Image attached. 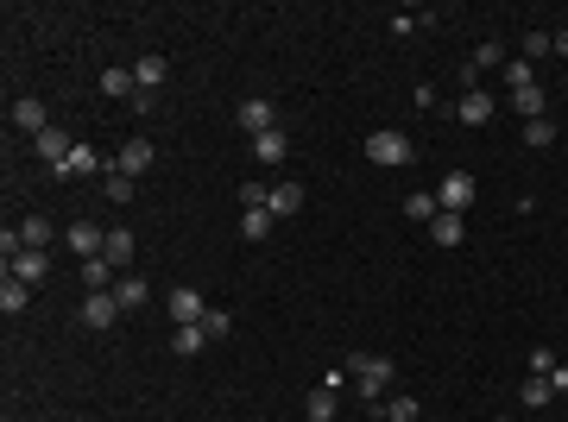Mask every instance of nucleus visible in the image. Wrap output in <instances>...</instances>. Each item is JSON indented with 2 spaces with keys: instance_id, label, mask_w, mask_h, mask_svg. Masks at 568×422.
<instances>
[{
  "instance_id": "a19ab883",
  "label": "nucleus",
  "mask_w": 568,
  "mask_h": 422,
  "mask_svg": "<svg viewBox=\"0 0 568 422\" xmlns=\"http://www.w3.org/2000/svg\"><path fill=\"white\" fill-rule=\"evenodd\" d=\"M499 422H512V417H499Z\"/></svg>"
},
{
  "instance_id": "f8f14e48",
  "label": "nucleus",
  "mask_w": 568,
  "mask_h": 422,
  "mask_svg": "<svg viewBox=\"0 0 568 422\" xmlns=\"http://www.w3.org/2000/svg\"><path fill=\"white\" fill-rule=\"evenodd\" d=\"M429 240H436V246H461V240H467V215H448V208H442V215L429 221Z\"/></svg>"
},
{
  "instance_id": "c85d7f7f",
  "label": "nucleus",
  "mask_w": 568,
  "mask_h": 422,
  "mask_svg": "<svg viewBox=\"0 0 568 422\" xmlns=\"http://www.w3.org/2000/svg\"><path fill=\"white\" fill-rule=\"evenodd\" d=\"M303 208V183H279L272 189V215H297Z\"/></svg>"
},
{
  "instance_id": "a878e982",
  "label": "nucleus",
  "mask_w": 568,
  "mask_h": 422,
  "mask_svg": "<svg viewBox=\"0 0 568 422\" xmlns=\"http://www.w3.org/2000/svg\"><path fill=\"white\" fill-rule=\"evenodd\" d=\"M114 296H121V309H145V296H152V283H145V278H133V272H127V278L114 283Z\"/></svg>"
},
{
  "instance_id": "6e6552de",
  "label": "nucleus",
  "mask_w": 568,
  "mask_h": 422,
  "mask_svg": "<svg viewBox=\"0 0 568 422\" xmlns=\"http://www.w3.org/2000/svg\"><path fill=\"white\" fill-rule=\"evenodd\" d=\"M32 151H38V164H57V170H64V164H70V151H76V145L64 139V133H57V127H44V133H38V139H32Z\"/></svg>"
},
{
  "instance_id": "aec40b11",
  "label": "nucleus",
  "mask_w": 568,
  "mask_h": 422,
  "mask_svg": "<svg viewBox=\"0 0 568 422\" xmlns=\"http://www.w3.org/2000/svg\"><path fill=\"white\" fill-rule=\"evenodd\" d=\"M133 82H140L145 95H158V89H164V57H158V51H152V57H140V63H133Z\"/></svg>"
},
{
  "instance_id": "7c9ffc66",
  "label": "nucleus",
  "mask_w": 568,
  "mask_h": 422,
  "mask_svg": "<svg viewBox=\"0 0 568 422\" xmlns=\"http://www.w3.org/2000/svg\"><path fill=\"white\" fill-rule=\"evenodd\" d=\"M89 170H102V158H95L89 145H76V151H70V164H64L57 177H89Z\"/></svg>"
},
{
  "instance_id": "ddd939ff",
  "label": "nucleus",
  "mask_w": 568,
  "mask_h": 422,
  "mask_svg": "<svg viewBox=\"0 0 568 422\" xmlns=\"http://www.w3.org/2000/svg\"><path fill=\"white\" fill-rule=\"evenodd\" d=\"M102 259H108L114 272H127V265H133V234H127V227H108V240H102Z\"/></svg>"
},
{
  "instance_id": "423d86ee",
  "label": "nucleus",
  "mask_w": 568,
  "mask_h": 422,
  "mask_svg": "<svg viewBox=\"0 0 568 422\" xmlns=\"http://www.w3.org/2000/svg\"><path fill=\"white\" fill-rule=\"evenodd\" d=\"M234 120H240V127H247V133H253V139H260V133H272V127H279V114H272V101H260V95H247V101H240V108H234Z\"/></svg>"
},
{
  "instance_id": "9d476101",
  "label": "nucleus",
  "mask_w": 568,
  "mask_h": 422,
  "mask_svg": "<svg viewBox=\"0 0 568 422\" xmlns=\"http://www.w3.org/2000/svg\"><path fill=\"white\" fill-rule=\"evenodd\" d=\"M13 127L38 139V133L51 127V114H44V101H32V95H19V101H13Z\"/></svg>"
},
{
  "instance_id": "b1692460",
  "label": "nucleus",
  "mask_w": 568,
  "mask_h": 422,
  "mask_svg": "<svg viewBox=\"0 0 568 422\" xmlns=\"http://www.w3.org/2000/svg\"><path fill=\"white\" fill-rule=\"evenodd\" d=\"M480 70H505V44H499V38H480V44H474V76H480Z\"/></svg>"
},
{
  "instance_id": "39448f33",
  "label": "nucleus",
  "mask_w": 568,
  "mask_h": 422,
  "mask_svg": "<svg viewBox=\"0 0 568 422\" xmlns=\"http://www.w3.org/2000/svg\"><path fill=\"white\" fill-rule=\"evenodd\" d=\"M164 315L183 328V321H202V315H209V302H202V290H190V283H183V290H171V296H164Z\"/></svg>"
},
{
  "instance_id": "72a5a7b5",
  "label": "nucleus",
  "mask_w": 568,
  "mask_h": 422,
  "mask_svg": "<svg viewBox=\"0 0 568 422\" xmlns=\"http://www.w3.org/2000/svg\"><path fill=\"white\" fill-rule=\"evenodd\" d=\"M518 398H524V410H544L556 391H550V379H524V391H518Z\"/></svg>"
},
{
  "instance_id": "20e7f679",
  "label": "nucleus",
  "mask_w": 568,
  "mask_h": 422,
  "mask_svg": "<svg viewBox=\"0 0 568 422\" xmlns=\"http://www.w3.org/2000/svg\"><path fill=\"white\" fill-rule=\"evenodd\" d=\"M114 315H121V296L114 290H89L83 296V328H114Z\"/></svg>"
},
{
  "instance_id": "393cba45",
  "label": "nucleus",
  "mask_w": 568,
  "mask_h": 422,
  "mask_svg": "<svg viewBox=\"0 0 568 422\" xmlns=\"http://www.w3.org/2000/svg\"><path fill=\"white\" fill-rule=\"evenodd\" d=\"M272 221H279L272 208H240V234H247V240H266V234H272Z\"/></svg>"
},
{
  "instance_id": "cd10ccee",
  "label": "nucleus",
  "mask_w": 568,
  "mask_h": 422,
  "mask_svg": "<svg viewBox=\"0 0 568 422\" xmlns=\"http://www.w3.org/2000/svg\"><path fill=\"white\" fill-rule=\"evenodd\" d=\"M524 145L531 151H550L556 145V120H524Z\"/></svg>"
},
{
  "instance_id": "0eeeda50",
  "label": "nucleus",
  "mask_w": 568,
  "mask_h": 422,
  "mask_svg": "<svg viewBox=\"0 0 568 422\" xmlns=\"http://www.w3.org/2000/svg\"><path fill=\"white\" fill-rule=\"evenodd\" d=\"M108 170H121V177H133V183H140L145 170H152V139H127V145H121V158H114Z\"/></svg>"
},
{
  "instance_id": "f3484780",
  "label": "nucleus",
  "mask_w": 568,
  "mask_h": 422,
  "mask_svg": "<svg viewBox=\"0 0 568 422\" xmlns=\"http://www.w3.org/2000/svg\"><path fill=\"white\" fill-rule=\"evenodd\" d=\"M102 240H108V227H95V221H76V227H70V246H76L83 259H95V253H102Z\"/></svg>"
},
{
  "instance_id": "f257e3e1",
  "label": "nucleus",
  "mask_w": 568,
  "mask_h": 422,
  "mask_svg": "<svg viewBox=\"0 0 568 422\" xmlns=\"http://www.w3.org/2000/svg\"><path fill=\"white\" fill-rule=\"evenodd\" d=\"M392 372H398V366H392L386 353H354V360H348V379H354V391H360V404H367V410L386 398Z\"/></svg>"
},
{
  "instance_id": "bb28decb",
  "label": "nucleus",
  "mask_w": 568,
  "mask_h": 422,
  "mask_svg": "<svg viewBox=\"0 0 568 422\" xmlns=\"http://www.w3.org/2000/svg\"><path fill=\"white\" fill-rule=\"evenodd\" d=\"M499 76H505V89H531V82H537V63H524V57H505V70H499Z\"/></svg>"
},
{
  "instance_id": "dca6fc26",
  "label": "nucleus",
  "mask_w": 568,
  "mask_h": 422,
  "mask_svg": "<svg viewBox=\"0 0 568 422\" xmlns=\"http://www.w3.org/2000/svg\"><path fill=\"white\" fill-rule=\"evenodd\" d=\"M102 95H108V101H133V95H140L133 70H102Z\"/></svg>"
},
{
  "instance_id": "c756f323",
  "label": "nucleus",
  "mask_w": 568,
  "mask_h": 422,
  "mask_svg": "<svg viewBox=\"0 0 568 422\" xmlns=\"http://www.w3.org/2000/svg\"><path fill=\"white\" fill-rule=\"evenodd\" d=\"M405 215H411V221H436V215H442V202H436L429 189H417V196H405Z\"/></svg>"
},
{
  "instance_id": "2eb2a0df",
  "label": "nucleus",
  "mask_w": 568,
  "mask_h": 422,
  "mask_svg": "<svg viewBox=\"0 0 568 422\" xmlns=\"http://www.w3.org/2000/svg\"><path fill=\"white\" fill-rule=\"evenodd\" d=\"M121 278H127V272H114L102 253H95V259H83V283H89V290H114Z\"/></svg>"
},
{
  "instance_id": "a211bd4d",
  "label": "nucleus",
  "mask_w": 568,
  "mask_h": 422,
  "mask_svg": "<svg viewBox=\"0 0 568 422\" xmlns=\"http://www.w3.org/2000/svg\"><path fill=\"white\" fill-rule=\"evenodd\" d=\"M171 347H177V353H183V360H196V353H202V347H209V328H202V321H183V328H177V334H171Z\"/></svg>"
},
{
  "instance_id": "4c0bfd02",
  "label": "nucleus",
  "mask_w": 568,
  "mask_h": 422,
  "mask_svg": "<svg viewBox=\"0 0 568 422\" xmlns=\"http://www.w3.org/2000/svg\"><path fill=\"white\" fill-rule=\"evenodd\" d=\"M429 19H436V13H392V32L405 38V32H417V25H429Z\"/></svg>"
},
{
  "instance_id": "9b49d317",
  "label": "nucleus",
  "mask_w": 568,
  "mask_h": 422,
  "mask_svg": "<svg viewBox=\"0 0 568 422\" xmlns=\"http://www.w3.org/2000/svg\"><path fill=\"white\" fill-rule=\"evenodd\" d=\"M6 272H13V278H19V283H44V278H51V259H44V253H32V246H25V253H19V259H6Z\"/></svg>"
},
{
  "instance_id": "6ab92c4d",
  "label": "nucleus",
  "mask_w": 568,
  "mask_h": 422,
  "mask_svg": "<svg viewBox=\"0 0 568 422\" xmlns=\"http://www.w3.org/2000/svg\"><path fill=\"white\" fill-rule=\"evenodd\" d=\"M25 302H32V283H19L6 272V278H0V309H6V315H25Z\"/></svg>"
},
{
  "instance_id": "4468645a",
  "label": "nucleus",
  "mask_w": 568,
  "mask_h": 422,
  "mask_svg": "<svg viewBox=\"0 0 568 422\" xmlns=\"http://www.w3.org/2000/svg\"><path fill=\"white\" fill-rule=\"evenodd\" d=\"M253 158H260L266 170H272V164H284V158H290V139H284V127H272V133H260V139H253Z\"/></svg>"
},
{
  "instance_id": "4be33fe9",
  "label": "nucleus",
  "mask_w": 568,
  "mask_h": 422,
  "mask_svg": "<svg viewBox=\"0 0 568 422\" xmlns=\"http://www.w3.org/2000/svg\"><path fill=\"white\" fill-rule=\"evenodd\" d=\"M51 234H57V227H51L44 215H25V221H19V240H25L32 253H44V246H51Z\"/></svg>"
},
{
  "instance_id": "c9c22d12",
  "label": "nucleus",
  "mask_w": 568,
  "mask_h": 422,
  "mask_svg": "<svg viewBox=\"0 0 568 422\" xmlns=\"http://www.w3.org/2000/svg\"><path fill=\"white\" fill-rule=\"evenodd\" d=\"M108 202L121 208V202H133V177H121V170H108Z\"/></svg>"
},
{
  "instance_id": "1a4fd4ad",
  "label": "nucleus",
  "mask_w": 568,
  "mask_h": 422,
  "mask_svg": "<svg viewBox=\"0 0 568 422\" xmlns=\"http://www.w3.org/2000/svg\"><path fill=\"white\" fill-rule=\"evenodd\" d=\"M455 114H461L467 127H486V120H493V95H486V89H461Z\"/></svg>"
},
{
  "instance_id": "2f4dec72",
  "label": "nucleus",
  "mask_w": 568,
  "mask_h": 422,
  "mask_svg": "<svg viewBox=\"0 0 568 422\" xmlns=\"http://www.w3.org/2000/svg\"><path fill=\"white\" fill-rule=\"evenodd\" d=\"M379 417H386V422H417V398H386Z\"/></svg>"
},
{
  "instance_id": "412c9836",
  "label": "nucleus",
  "mask_w": 568,
  "mask_h": 422,
  "mask_svg": "<svg viewBox=\"0 0 568 422\" xmlns=\"http://www.w3.org/2000/svg\"><path fill=\"white\" fill-rule=\"evenodd\" d=\"M512 114L518 120H544V89L531 82V89H512Z\"/></svg>"
},
{
  "instance_id": "58836bf2",
  "label": "nucleus",
  "mask_w": 568,
  "mask_h": 422,
  "mask_svg": "<svg viewBox=\"0 0 568 422\" xmlns=\"http://www.w3.org/2000/svg\"><path fill=\"white\" fill-rule=\"evenodd\" d=\"M550 391H568V366L556 360V372H550Z\"/></svg>"
},
{
  "instance_id": "473e14b6",
  "label": "nucleus",
  "mask_w": 568,
  "mask_h": 422,
  "mask_svg": "<svg viewBox=\"0 0 568 422\" xmlns=\"http://www.w3.org/2000/svg\"><path fill=\"white\" fill-rule=\"evenodd\" d=\"M550 51H556V32H524V63L550 57Z\"/></svg>"
},
{
  "instance_id": "7ed1b4c3",
  "label": "nucleus",
  "mask_w": 568,
  "mask_h": 422,
  "mask_svg": "<svg viewBox=\"0 0 568 422\" xmlns=\"http://www.w3.org/2000/svg\"><path fill=\"white\" fill-rule=\"evenodd\" d=\"M436 202H442L448 215H467V208H474V177H467V170H448L442 189H436Z\"/></svg>"
},
{
  "instance_id": "e433bc0d",
  "label": "nucleus",
  "mask_w": 568,
  "mask_h": 422,
  "mask_svg": "<svg viewBox=\"0 0 568 422\" xmlns=\"http://www.w3.org/2000/svg\"><path fill=\"white\" fill-rule=\"evenodd\" d=\"M524 366H531V379H550V372H556V353H550V347H531Z\"/></svg>"
},
{
  "instance_id": "f03ea898",
  "label": "nucleus",
  "mask_w": 568,
  "mask_h": 422,
  "mask_svg": "<svg viewBox=\"0 0 568 422\" xmlns=\"http://www.w3.org/2000/svg\"><path fill=\"white\" fill-rule=\"evenodd\" d=\"M417 158V145L405 139L398 127H379V133H367V164H386V170H398V164H411Z\"/></svg>"
},
{
  "instance_id": "f704fd0d",
  "label": "nucleus",
  "mask_w": 568,
  "mask_h": 422,
  "mask_svg": "<svg viewBox=\"0 0 568 422\" xmlns=\"http://www.w3.org/2000/svg\"><path fill=\"white\" fill-rule=\"evenodd\" d=\"M202 328H209V340H228V334H234V315H228V309H209Z\"/></svg>"
},
{
  "instance_id": "5701e85b",
  "label": "nucleus",
  "mask_w": 568,
  "mask_h": 422,
  "mask_svg": "<svg viewBox=\"0 0 568 422\" xmlns=\"http://www.w3.org/2000/svg\"><path fill=\"white\" fill-rule=\"evenodd\" d=\"M335 404H341V391H328V385H316L303 410H309V422H335Z\"/></svg>"
},
{
  "instance_id": "ea45409f",
  "label": "nucleus",
  "mask_w": 568,
  "mask_h": 422,
  "mask_svg": "<svg viewBox=\"0 0 568 422\" xmlns=\"http://www.w3.org/2000/svg\"><path fill=\"white\" fill-rule=\"evenodd\" d=\"M556 51H563V57H568V32H556Z\"/></svg>"
}]
</instances>
